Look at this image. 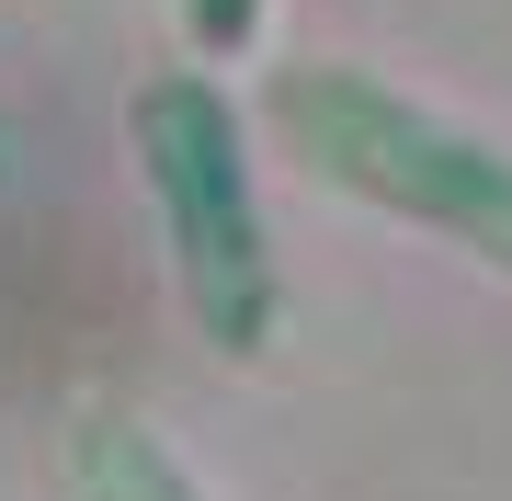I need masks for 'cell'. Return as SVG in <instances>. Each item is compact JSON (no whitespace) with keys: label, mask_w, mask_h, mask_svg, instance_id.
Masks as SVG:
<instances>
[{"label":"cell","mask_w":512,"mask_h":501,"mask_svg":"<svg viewBox=\"0 0 512 501\" xmlns=\"http://www.w3.org/2000/svg\"><path fill=\"white\" fill-rule=\"evenodd\" d=\"M126 137H137V183H148V217H160V251H171V285H183L194 331L228 365L274 353L285 274H274V228H262V183H251V126H239L228 80L217 69L137 80Z\"/></svg>","instance_id":"6da1fadb"},{"label":"cell","mask_w":512,"mask_h":501,"mask_svg":"<svg viewBox=\"0 0 512 501\" xmlns=\"http://www.w3.org/2000/svg\"><path fill=\"white\" fill-rule=\"evenodd\" d=\"M274 114L319 183H342L353 205L433 228L444 251L512 274V149L501 137L456 126L444 103H421L376 69H342V57H296L274 80Z\"/></svg>","instance_id":"7a4b0ae2"},{"label":"cell","mask_w":512,"mask_h":501,"mask_svg":"<svg viewBox=\"0 0 512 501\" xmlns=\"http://www.w3.org/2000/svg\"><path fill=\"white\" fill-rule=\"evenodd\" d=\"M69 479H80V501H205V479L137 422V410H92V422L69 433Z\"/></svg>","instance_id":"3957f363"},{"label":"cell","mask_w":512,"mask_h":501,"mask_svg":"<svg viewBox=\"0 0 512 501\" xmlns=\"http://www.w3.org/2000/svg\"><path fill=\"white\" fill-rule=\"evenodd\" d=\"M183 35L205 46V57H239L262 35V0H183Z\"/></svg>","instance_id":"277c9868"},{"label":"cell","mask_w":512,"mask_h":501,"mask_svg":"<svg viewBox=\"0 0 512 501\" xmlns=\"http://www.w3.org/2000/svg\"><path fill=\"white\" fill-rule=\"evenodd\" d=\"M12 171H23V137H12V114H0V183H12Z\"/></svg>","instance_id":"5b68a950"}]
</instances>
